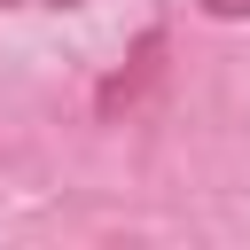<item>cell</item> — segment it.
Wrapping results in <instances>:
<instances>
[{"label":"cell","mask_w":250,"mask_h":250,"mask_svg":"<svg viewBox=\"0 0 250 250\" xmlns=\"http://www.w3.org/2000/svg\"><path fill=\"white\" fill-rule=\"evenodd\" d=\"M156 55H164V39H156V31H148V39H141V70H133V78H125V70H117V78H109V86H102V117H109V109H117V102H133V94H141V86H148V78H156Z\"/></svg>","instance_id":"6da1fadb"},{"label":"cell","mask_w":250,"mask_h":250,"mask_svg":"<svg viewBox=\"0 0 250 250\" xmlns=\"http://www.w3.org/2000/svg\"><path fill=\"white\" fill-rule=\"evenodd\" d=\"M195 8H203V16H219V23H227V16H250V0H195Z\"/></svg>","instance_id":"7a4b0ae2"}]
</instances>
